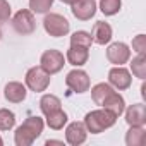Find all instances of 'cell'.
Here are the masks:
<instances>
[{"mask_svg":"<svg viewBox=\"0 0 146 146\" xmlns=\"http://www.w3.org/2000/svg\"><path fill=\"white\" fill-rule=\"evenodd\" d=\"M43 127H45V122L43 119L36 117V115H31L28 117L14 132V143L17 146H31L35 143L36 137L41 136L43 132Z\"/></svg>","mask_w":146,"mask_h":146,"instance_id":"cell-1","label":"cell"},{"mask_svg":"<svg viewBox=\"0 0 146 146\" xmlns=\"http://www.w3.org/2000/svg\"><path fill=\"white\" fill-rule=\"evenodd\" d=\"M115 122H117V117L105 108L91 110L84 117V125H86L88 132H91V134H100L105 129H110L112 125H115Z\"/></svg>","mask_w":146,"mask_h":146,"instance_id":"cell-2","label":"cell"},{"mask_svg":"<svg viewBox=\"0 0 146 146\" xmlns=\"http://www.w3.org/2000/svg\"><path fill=\"white\" fill-rule=\"evenodd\" d=\"M43 28H45V31H46L50 36L60 38V36H65V35L70 31V23H69L64 16H60V14L50 12V14H46L45 19H43Z\"/></svg>","mask_w":146,"mask_h":146,"instance_id":"cell-3","label":"cell"},{"mask_svg":"<svg viewBox=\"0 0 146 146\" xmlns=\"http://www.w3.org/2000/svg\"><path fill=\"white\" fill-rule=\"evenodd\" d=\"M26 86L35 91V93H43L46 91V88L50 86V74L46 70H43L41 67H31L26 72Z\"/></svg>","mask_w":146,"mask_h":146,"instance_id":"cell-4","label":"cell"},{"mask_svg":"<svg viewBox=\"0 0 146 146\" xmlns=\"http://www.w3.org/2000/svg\"><path fill=\"white\" fill-rule=\"evenodd\" d=\"M12 28L19 35H31L36 29V21L35 16L29 9H21L14 14L12 17Z\"/></svg>","mask_w":146,"mask_h":146,"instance_id":"cell-5","label":"cell"},{"mask_svg":"<svg viewBox=\"0 0 146 146\" xmlns=\"http://www.w3.org/2000/svg\"><path fill=\"white\" fill-rule=\"evenodd\" d=\"M64 65H65V57H64V53L58 52V50H52V48H50V50L43 52V55H41V58H40V67H41L43 70H46L50 76L60 72Z\"/></svg>","mask_w":146,"mask_h":146,"instance_id":"cell-6","label":"cell"},{"mask_svg":"<svg viewBox=\"0 0 146 146\" xmlns=\"http://www.w3.org/2000/svg\"><path fill=\"white\" fill-rule=\"evenodd\" d=\"M65 84L69 90H72L74 93H86L91 86V81H90V76H88V72L81 70V69H74V70H70L67 78H65Z\"/></svg>","mask_w":146,"mask_h":146,"instance_id":"cell-7","label":"cell"},{"mask_svg":"<svg viewBox=\"0 0 146 146\" xmlns=\"http://www.w3.org/2000/svg\"><path fill=\"white\" fill-rule=\"evenodd\" d=\"M108 84L119 91H124L127 88H131L132 84V78H131V72L122 67V65H115L108 70Z\"/></svg>","mask_w":146,"mask_h":146,"instance_id":"cell-8","label":"cell"},{"mask_svg":"<svg viewBox=\"0 0 146 146\" xmlns=\"http://www.w3.org/2000/svg\"><path fill=\"white\" fill-rule=\"evenodd\" d=\"M107 58H108V62L113 64V65H124V64H127L129 58H131V50H129V46H127L125 43L115 41V43H112V45L107 48Z\"/></svg>","mask_w":146,"mask_h":146,"instance_id":"cell-9","label":"cell"},{"mask_svg":"<svg viewBox=\"0 0 146 146\" xmlns=\"http://www.w3.org/2000/svg\"><path fill=\"white\" fill-rule=\"evenodd\" d=\"M88 137V129L84 125V122H70L65 127V141L72 146H79L86 141Z\"/></svg>","mask_w":146,"mask_h":146,"instance_id":"cell-10","label":"cell"},{"mask_svg":"<svg viewBox=\"0 0 146 146\" xmlns=\"http://www.w3.org/2000/svg\"><path fill=\"white\" fill-rule=\"evenodd\" d=\"M72 14L79 21H90L96 14V0H76L72 4Z\"/></svg>","mask_w":146,"mask_h":146,"instance_id":"cell-11","label":"cell"},{"mask_svg":"<svg viewBox=\"0 0 146 146\" xmlns=\"http://www.w3.org/2000/svg\"><path fill=\"white\" fill-rule=\"evenodd\" d=\"M65 58L70 65L74 67H81L88 62L90 58V48L86 46H79V45H70L67 53H65Z\"/></svg>","mask_w":146,"mask_h":146,"instance_id":"cell-12","label":"cell"},{"mask_svg":"<svg viewBox=\"0 0 146 146\" xmlns=\"http://www.w3.org/2000/svg\"><path fill=\"white\" fill-rule=\"evenodd\" d=\"M26 95H28L26 86L23 83H17V81H11L4 88V96L11 103H21V102H24Z\"/></svg>","mask_w":146,"mask_h":146,"instance_id":"cell-13","label":"cell"},{"mask_svg":"<svg viewBox=\"0 0 146 146\" xmlns=\"http://www.w3.org/2000/svg\"><path fill=\"white\" fill-rule=\"evenodd\" d=\"M102 108L108 110V112H110V113H113L115 117H120V115L124 113V110H125V100H124V96H122V95H119V93L112 91V93L103 100Z\"/></svg>","mask_w":146,"mask_h":146,"instance_id":"cell-14","label":"cell"},{"mask_svg":"<svg viewBox=\"0 0 146 146\" xmlns=\"http://www.w3.org/2000/svg\"><path fill=\"white\" fill-rule=\"evenodd\" d=\"M91 38H93V43H96V45H107L112 40V26L105 21L95 23V26L91 29Z\"/></svg>","mask_w":146,"mask_h":146,"instance_id":"cell-15","label":"cell"},{"mask_svg":"<svg viewBox=\"0 0 146 146\" xmlns=\"http://www.w3.org/2000/svg\"><path fill=\"white\" fill-rule=\"evenodd\" d=\"M124 112H125V122L129 125H144L146 124V107L143 103H134Z\"/></svg>","mask_w":146,"mask_h":146,"instance_id":"cell-16","label":"cell"},{"mask_svg":"<svg viewBox=\"0 0 146 146\" xmlns=\"http://www.w3.org/2000/svg\"><path fill=\"white\" fill-rule=\"evenodd\" d=\"M146 141V131L143 125H131L125 134V144L127 146H143Z\"/></svg>","mask_w":146,"mask_h":146,"instance_id":"cell-17","label":"cell"},{"mask_svg":"<svg viewBox=\"0 0 146 146\" xmlns=\"http://www.w3.org/2000/svg\"><path fill=\"white\" fill-rule=\"evenodd\" d=\"M46 117V125L50 127V129H53V131H60V129H64V125L67 124V113L62 110V108H58V110H55V112H50V113H46L45 115Z\"/></svg>","mask_w":146,"mask_h":146,"instance_id":"cell-18","label":"cell"},{"mask_svg":"<svg viewBox=\"0 0 146 146\" xmlns=\"http://www.w3.org/2000/svg\"><path fill=\"white\" fill-rule=\"evenodd\" d=\"M112 91H113V88H112L108 83H98V84H95V86L91 88V98H93L95 105H100V107H102L103 100H105Z\"/></svg>","mask_w":146,"mask_h":146,"instance_id":"cell-19","label":"cell"},{"mask_svg":"<svg viewBox=\"0 0 146 146\" xmlns=\"http://www.w3.org/2000/svg\"><path fill=\"white\" fill-rule=\"evenodd\" d=\"M58 108H62V102H60L58 96H55V95H43L41 96V100H40V110L45 115L50 113V112H55Z\"/></svg>","mask_w":146,"mask_h":146,"instance_id":"cell-20","label":"cell"},{"mask_svg":"<svg viewBox=\"0 0 146 146\" xmlns=\"http://www.w3.org/2000/svg\"><path fill=\"white\" fill-rule=\"evenodd\" d=\"M131 70H132V74L139 79H144L146 78V57L144 53H137L132 62H131Z\"/></svg>","mask_w":146,"mask_h":146,"instance_id":"cell-21","label":"cell"},{"mask_svg":"<svg viewBox=\"0 0 146 146\" xmlns=\"http://www.w3.org/2000/svg\"><path fill=\"white\" fill-rule=\"evenodd\" d=\"M16 125V113L9 108H0V131H11Z\"/></svg>","mask_w":146,"mask_h":146,"instance_id":"cell-22","label":"cell"},{"mask_svg":"<svg viewBox=\"0 0 146 146\" xmlns=\"http://www.w3.org/2000/svg\"><path fill=\"white\" fill-rule=\"evenodd\" d=\"M70 45H79V46L90 48V46L93 45L91 33H88V31H76V33H72V36H70Z\"/></svg>","mask_w":146,"mask_h":146,"instance_id":"cell-23","label":"cell"},{"mask_svg":"<svg viewBox=\"0 0 146 146\" xmlns=\"http://www.w3.org/2000/svg\"><path fill=\"white\" fill-rule=\"evenodd\" d=\"M122 7V0H100V11L105 16H115Z\"/></svg>","mask_w":146,"mask_h":146,"instance_id":"cell-24","label":"cell"},{"mask_svg":"<svg viewBox=\"0 0 146 146\" xmlns=\"http://www.w3.org/2000/svg\"><path fill=\"white\" fill-rule=\"evenodd\" d=\"M53 5V0H29V11L36 14H46Z\"/></svg>","mask_w":146,"mask_h":146,"instance_id":"cell-25","label":"cell"},{"mask_svg":"<svg viewBox=\"0 0 146 146\" xmlns=\"http://www.w3.org/2000/svg\"><path fill=\"white\" fill-rule=\"evenodd\" d=\"M132 50L136 53H144L146 52V36L144 35H137L132 40Z\"/></svg>","mask_w":146,"mask_h":146,"instance_id":"cell-26","label":"cell"},{"mask_svg":"<svg viewBox=\"0 0 146 146\" xmlns=\"http://www.w3.org/2000/svg\"><path fill=\"white\" fill-rule=\"evenodd\" d=\"M11 5L7 0H0V23H7L11 19Z\"/></svg>","mask_w":146,"mask_h":146,"instance_id":"cell-27","label":"cell"},{"mask_svg":"<svg viewBox=\"0 0 146 146\" xmlns=\"http://www.w3.org/2000/svg\"><path fill=\"white\" fill-rule=\"evenodd\" d=\"M50 144H64L62 141H53V139H48L46 141V146H50Z\"/></svg>","mask_w":146,"mask_h":146,"instance_id":"cell-28","label":"cell"},{"mask_svg":"<svg viewBox=\"0 0 146 146\" xmlns=\"http://www.w3.org/2000/svg\"><path fill=\"white\" fill-rule=\"evenodd\" d=\"M141 95H143V98H146V84L141 86Z\"/></svg>","mask_w":146,"mask_h":146,"instance_id":"cell-29","label":"cell"},{"mask_svg":"<svg viewBox=\"0 0 146 146\" xmlns=\"http://www.w3.org/2000/svg\"><path fill=\"white\" fill-rule=\"evenodd\" d=\"M60 2H64V4H69V5H72V4L76 2V0H60Z\"/></svg>","mask_w":146,"mask_h":146,"instance_id":"cell-30","label":"cell"},{"mask_svg":"<svg viewBox=\"0 0 146 146\" xmlns=\"http://www.w3.org/2000/svg\"><path fill=\"white\" fill-rule=\"evenodd\" d=\"M2 144H4V139H2V137H0V146H2Z\"/></svg>","mask_w":146,"mask_h":146,"instance_id":"cell-31","label":"cell"},{"mask_svg":"<svg viewBox=\"0 0 146 146\" xmlns=\"http://www.w3.org/2000/svg\"><path fill=\"white\" fill-rule=\"evenodd\" d=\"M0 40H2V28H0Z\"/></svg>","mask_w":146,"mask_h":146,"instance_id":"cell-32","label":"cell"}]
</instances>
